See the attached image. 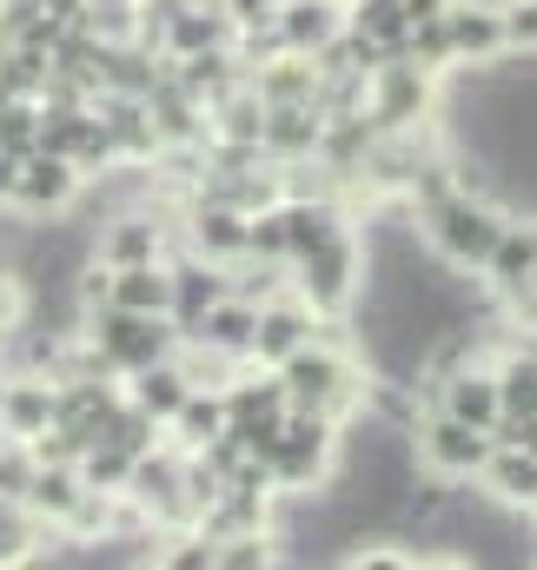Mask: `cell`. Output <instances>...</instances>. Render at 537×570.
<instances>
[{"label":"cell","mask_w":537,"mask_h":570,"mask_svg":"<svg viewBox=\"0 0 537 570\" xmlns=\"http://www.w3.org/2000/svg\"><path fill=\"white\" fill-rule=\"evenodd\" d=\"M339 325H345V318L319 325L299 352H285V358L272 365L279 385H285V405H292V412H325L332 425H345V419L365 405V385H372L365 358L352 352V338H339Z\"/></svg>","instance_id":"cell-1"},{"label":"cell","mask_w":537,"mask_h":570,"mask_svg":"<svg viewBox=\"0 0 537 570\" xmlns=\"http://www.w3.org/2000/svg\"><path fill=\"white\" fill-rule=\"evenodd\" d=\"M285 285L312 305L319 325L345 318V312L359 305V292H365V233H359V219H345V226H332L319 246H305V253L285 266Z\"/></svg>","instance_id":"cell-2"},{"label":"cell","mask_w":537,"mask_h":570,"mask_svg":"<svg viewBox=\"0 0 537 570\" xmlns=\"http://www.w3.org/2000/svg\"><path fill=\"white\" fill-rule=\"evenodd\" d=\"M253 458L266 464V478H272L279 498H312V491H325L332 471H339V425H332L325 412H292V405H285V419L272 425V438Z\"/></svg>","instance_id":"cell-3"},{"label":"cell","mask_w":537,"mask_h":570,"mask_svg":"<svg viewBox=\"0 0 537 570\" xmlns=\"http://www.w3.org/2000/svg\"><path fill=\"white\" fill-rule=\"evenodd\" d=\"M505 206L491 199V193H478V186H451L438 206H424L411 226H418V239L431 246V259H445V266H458V273H478L485 266V253L498 246V233H505Z\"/></svg>","instance_id":"cell-4"},{"label":"cell","mask_w":537,"mask_h":570,"mask_svg":"<svg viewBox=\"0 0 537 570\" xmlns=\"http://www.w3.org/2000/svg\"><path fill=\"white\" fill-rule=\"evenodd\" d=\"M438 107H445V73L418 67L411 53H385V60L365 67V100H359V114H365L379 134L424 127V120H438Z\"/></svg>","instance_id":"cell-5"},{"label":"cell","mask_w":537,"mask_h":570,"mask_svg":"<svg viewBox=\"0 0 537 570\" xmlns=\"http://www.w3.org/2000/svg\"><path fill=\"white\" fill-rule=\"evenodd\" d=\"M485 458H491V431L465 425V419H451V412H438V405L418 412V425H411V464H418V471H431V478H445V484H471Z\"/></svg>","instance_id":"cell-6"},{"label":"cell","mask_w":537,"mask_h":570,"mask_svg":"<svg viewBox=\"0 0 537 570\" xmlns=\"http://www.w3.org/2000/svg\"><path fill=\"white\" fill-rule=\"evenodd\" d=\"M80 186H87V173H80L74 159L33 146V153L13 166V193H7V206L27 213V219H67L74 199H80Z\"/></svg>","instance_id":"cell-7"},{"label":"cell","mask_w":537,"mask_h":570,"mask_svg":"<svg viewBox=\"0 0 537 570\" xmlns=\"http://www.w3.org/2000/svg\"><path fill=\"white\" fill-rule=\"evenodd\" d=\"M219 405H226V431H233L246 451H260L272 438V425L285 419V385H279L272 365H246V372L219 392Z\"/></svg>","instance_id":"cell-8"},{"label":"cell","mask_w":537,"mask_h":570,"mask_svg":"<svg viewBox=\"0 0 537 570\" xmlns=\"http://www.w3.org/2000/svg\"><path fill=\"white\" fill-rule=\"evenodd\" d=\"M438 33H445L451 67H498L505 60V13H498V0H445Z\"/></svg>","instance_id":"cell-9"},{"label":"cell","mask_w":537,"mask_h":570,"mask_svg":"<svg viewBox=\"0 0 537 570\" xmlns=\"http://www.w3.org/2000/svg\"><path fill=\"white\" fill-rule=\"evenodd\" d=\"M312 332H319V318H312V305H305L292 285L266 292V298H260V325H253V365H279V358L299 352Z\"/></svg>","instance_id":"cell-10"},{"label":"cell","mask_w":537,"mask_h":570,"mask_svg":"<svg viewBox=\"0 0 537 570\" xmlns=\"http://www.w3.org/2000/svg\"><path fill=\"white\" fill-rule=\"evenodd\" d=\"M431 405L451 412V419H465V425L491 431V419H498V372H491V358H471L451 379H438L431 385Z\"/></svg>","instance_id":"cell-11"},{"label":"cell","mask_w":537,"mask_h":570,"mask_svg":"<svg viewBox=\"0 0 537 570\" xmlns=\"http://www.w3.org/2000/svg\"><path fill=\"white\" fill-rule=\"evenodd\" d=\"M253 325H260V305L253 298H240V292H226V298H213L179 338H193V345H213V352H226V358H253Z\"/></svg>","instance_id":"cell-12"},{"label":"cell","mask_w":537,"mask_h":570,"mask_svg":"<svg viewBox=\"0 0 537 570\" xmlns=\"http://www.w3.org/2000/svg\"><path fill=\"white\" fill-rule=\"evenodd\" d=\"M53 392H60V379H47V372H13V365H7L0 438H40V431L53 425Z\"/></svg>","instance_id":"cell-13"},{"label":"cell","mask_w":537,"mask_h":570,"mask_svg":"<svg viewBox=\"0 0 537 570\" xmlns=\"http://www.w3.org/2000/svg\"><path fill=\"white\" fill-rule=\"evenodd\" d=\"M471 484L491 504H505V511H531L537 504V451H525V444H491V458L478 464Z\"/></svg>","instance_id":"cell-14"},{"label":"cell","mask_w":537,"mask_h":570,"mask_svg":"<svg viewBox=\"0 0 537 570\" xmlns=\"http://www.w3.org/2000/svg\"><path fill=\"white\" fill-rule=\"evenodd\" d=\"M272 33L285 53H319L325 40L345 33V0H279Z\"/></svg>","instance_id":"cell-15"},{"label":"cell","mask_w":537,"mask_h":570,"mask_svg":"<svg viewBox=\"0 0 537 570\" xmlns=\"http://www.w3.org/2000/svg\"><path fill=\"white\" fill-rule=\"evenodd\" d=\"M173 266V305H166V318H173V332H186L213 298H226L233 279H226V266H213V259H193V253H173L166 259Z\"/></svg>","instance_id":"cell-16"},{"label":"cell","mask_w":537,"mask_h":570,"mask_svg":"<svg viewBox=\"0 0 537 570\" xmlns=\"http://www.w3.org/2000/svg\"><path fill=\"white\" fill-rule=\"evenodd\" d=\"M246 80H253V94L266 107H319V67H312V53H272L260 67H246Z\"/></svg>","instance_id":"cell-17"},{"label":"cell","mask_w":537,"mask_h":570,"mask_svg":"<svg viewBox=\"0 0 537 570\" xmlns=\"http://www.w3.org/2000/svg\"><path fill=\"white\" fill-rule=\"evenodd\" d=\"M60 551V531L47 518L27 511V498H0V570H20V564H40Z\"/></svg>","instance_id":"cell-18"},{"label":"cell","mask_w":537,"mask_h":570,"mask_svg":"<svg viewBox=\"0 0 537 570\" xmlns=\"http://www.w3.org/2000/svg\"><path fill=\"white\" fill-rule=\"evenodd\" d=\"M120 392H127V405H139V412H146L153 425H166V419H173V412L186 405V392H193V385H186L179 358L166 352V358H153V365L127 372V379H120Z\"/></svg>","instance_id":"cell-19"},{"label":"cell","mask_w":537,"mask_h":570,"mask_svg":"<svg viewBox=\"0 0 537 570\" xmlns=\"http://www.w3.org/2000/svg\"><path fill=\"white\" fill-rule=\"evenodd\" d=\"M100 305H127V312H153L166 318L173 305V266L166 259H146V266H114L107 273V298Z\"/></svg>","instance_id":"cell-20"},{"label":"cell","mask_w":537,"mask_h":570,"mask_svg":"<svg viewBox=\"0 0 537 570\" xmlns=\"http://www.w3.org/2000/svg\"><path fill=\"white\" fill-rule=\"evenodd\" d=\"M20 498H27V511H33V518H47V524L60 531V524L74 518V504L87 498V484H80V471H74V464H60V458H40Z\"/></svg>","instance_id":"cell-21"},{"label":"cell","mask_w":537,"mask_h":570,"mask_svg":"<svg viewBox=\"0 0 537 570\" xmlns=\"http://www.w3.org/2000/svg\"><path fill=\"white\" fill-rule=\"evenodd\" d=\"M159 431H166L179 451H199V444H213V438L226 431V405H219V392H199V385H193V392H186V405H179V412H173Z\"/></svg>","instance_id":"cell-22"},{"label":"cell","mask_w":537,"mask_h":570,"mask_svg":"<svg viewBox=\"0 0 537 570\" xmlns=\"http://www.w3.org/2000/svg\"><path fill=\"white\" fill-rule=\"evenodd\" d=\"M266 564H285L272 531H233V538L213 544V570H266Z\"/></svg>","instance_id":"cell-23"},{"label":"cell","mask_w":537,"mask_h":570,"mask_svg":"<svg viewBox=\"0 0 537 570\" xmlns=\"http://www.w3.org/2000/svg\"><path fill=\"white\" fill-rule=\"evenodd\" d=\"M33 146H40V100H13L7 94V107H0V153L27 159Z\"/></svg>","instance_id":"cell-24"},{"label":"cell","mask_w":537,"mask_h":570,"mask_svg":"<svg viewBox=\"0 0 537 570\" xmlns=\"http://www.w3.org/2000/svg\"><path fill=\"white\" fill-rule=\"evenodd\" d=\"M498 13H505V53L531 60L537 53V0H498Z\"/></svg>","instance_id":"cell-25"},{"label":"cell","mask_w":537,"mask_h":570,"mask_svg":"<svg viewBox=\"0 0 537 570\" xmlns=\"http://www.w3.org/2000/svg\"><path fill=\"white\" fill-rule=\"evenodd\" d=\"M0 392H7V365H0Z\"/></svg>","instance_id":"cell-26"},{"label":"cell","mask_w":537,"mask_h":570,"mask_svg":"<svg viewBox=\"0 0 537 570\" xmlns=\"http://www.w3.org/2000/svg\"><path fill=\"white\" fill-rule=\"evenodd\" d=\"M0 107H7V87H0Z\"/></svg>","instance_id":"cell-27"},{"label":"cell","mask_w":537,"mask_h":570,"mask_svg":"<svg viewBox=\"0 0 537 570\" xmlns=\"http://www.w3.org/2000/svg\"><path fill=\"white\" fill-rule=\"evenodd\" d=\"M531 511H537V504H531Z\"/></svg>","instance_id":"cell-28"}]
</instances>
